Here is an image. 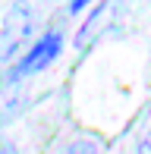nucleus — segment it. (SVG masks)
<instances>
[{
    "instance_id": "nucleus-1",
    "label": "nucleus",
    "mask_w": 151,
    "mask_h": 154,
    "mask_svg": "<svg viewBox=\"0 0 151 154\" xmlns=\"http://www.w3.org/2000/svg\"><path fill=\"white\" fill-rule=\"evenodd\" d=\"M32 25H35V13L25 3H16L3 16V22H0V63H10L25 47V41L32 35Z\"/></svg>"
},
{
    "instance_id": "nucleus-2",
    "label": "nucleus",
    "mask_w": 151,
    "mask_h": 154,
    "mask_svg": "<svg viewBox=\"0 0 151 154\" xmlns=\"http://www.w3.org/2000/svg\"><path fill=\"white\" fill-rule=\"evenodd\" d=\"M60 47H63V35H60L57 29H54V32H47L44 38H41L35 47H29V54H25V57L16 63L13 75H16V79H22V75H32V72H38V69L51 66V63L57 60Z\"/></svg>"
},
{
    "instance_id": "nucleus-3",
    "label": "nucleus",
    "mask_w": 151,
    "mask_h": 154,
    "mask_svg": "<svg viewBox=\"0 0 151 154\" xmlns=\"http://www.w3.org/2000/svg\"><path fill=\"white\" fill-rule=\"evenodd\" d=\"M116 10H120V3H116V0H104V3H101L98 10H94L91 16H88L85 22H82L79 35H76V47H82V51H85V47H91L94 41H98L101 35H104V32L113 25Z\"/></svg>"
},
{
    "instance_id": "nucleus-4",
    "label": "nucleus",
    "mask_w": 151,
    "mask_h": 154,
    "mask_svg": "<svg viewBox=\"0 0 151 154\" xmlns=\"http://www.w3.org/2000/svg\"><path fill=\"white\" fill-rule=\"evenodd\" d=\"M63 154H101V145L94 138H76V142L66 145Z\"/></svg>"
},
{
    "instance_id": "nucleus-5",
    "label": "nucleus",
    "mask_w": 151,
    "mask_h": 154,
    "mask_svg": "<svg viewBox=\"0 0 151 154\" xmlns=\"http://www.w3.org/2000/svg\"><path fill=\"white\" fill-rule=\"evenodd\" d=\"M135 154H151V123H148V129L142 132L139 145H135Z\"/></svg>"
},
{
    "instance_id": "nucleus-6",
    "label": "nucleus",
    "mask_w": 151,
    "mask_h": 154,
    "mask_svg": "<svg viewBox=\"0 0 151 154\" xmlns=\"http://www.w3.org/2000/svg\"><path fill=\"white\" fill-rule=\"evenodd\" d=\"M85 3H91V0H69V10H72V13H79Z\"/></svg>"
},
{
    "instance_id": "nucleus-7",
    "label": "nucleus",
    "mask_w": 151,
    "mask_h": 154,
    "mask_svg": "<svg viewBox=\"0 0 151 154\" xmlns=\"http://www.w3.org/2000/svg\"><path fill=\"white\" fill-rule=\"evenodd\" d=\"M0 154H16V148H13V145H6V142H0Z\"/></svg>"
}]
</instances>
